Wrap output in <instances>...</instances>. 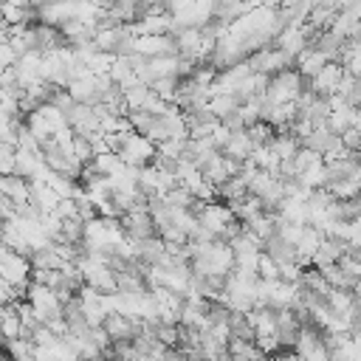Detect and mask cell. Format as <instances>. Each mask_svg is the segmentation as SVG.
I'll list each match as a JSON object with an SVG mask.
<instances>
[{"label":"cell","instance_id":"6da1fadb","mask_svg":"<svg viewBox=\"0 0 361 361\" xmlns=\"http://www.w3.org/2000/svg\"><path fill=\"white\" fill-rule=\"evenodd\" d=\"M155 152H158V144L155 141H149L147 135H141L135 130H127V135H124V141H121V147H118L116 155L127 166H147V164L155 161Z\"/></svg>","mask_w":361,"mask_h":361},{"label":"cell","instance_id":"7a4b0ae2","mask_svg":"<svg viewBox=\"0 0 361 361\" xmlns=\"http://www.w3.org/2000/svg\"><path fill=\"white\" fill-rule=\"evenodd\" d=\"M293 353L299 361H330V347L324 341V333L313 324H302L296 344H293Z\"/></svg>","mask_w":361,"mask_h":361},{"label":"cell","instance_id":"3957f363","mask_svg":"<svg viewBox=\"0 0 361 361\" xmlns=\"http://www.w3.org/2000/svg\"><path fill=\"white\" fill-rule=\"evenodd\" d=\"M25 302L34 307V313H37V319H39L42 324L51 322V319H56V316H62V302H59V296H56L48 285L28 282V288H25Z\"/></svg>","mask_w":361,"mask_h":361},{"label":"cell","instance_id":"277c9868","mask_svg":"<svg viewBox=\"0 0 361 361\" xmlns=\"http://www.w3.org/2000/svg\"><path fill=\"white\" fill-rule=\"evenodd\" d=\"M0 276H3L8 285L25 290L28 282H31V262H28V257L8 248V251L0 257Z\"/></svg>","mask_w":361,"mask_h":361},{"label":"cell","instance_id":"5b68a950","mask_svg":"<svg viewBox=\"0 0 361 361\" xmlns=\"http://www.w3.org/2000/svg\"><path fill=\"white\" fill-rule=\"evenodd\" d=\"M121 234L130 240V243H138V240H147L155 234V223L149 217L147 209H133L127 214H121Z\"/></svg>","mask_w":361,"mask_h":361},{"label":"cell","instance_id":"8992f818","mask_svg":"<svg viewBox=\"0 0 361 361\" xmlns=\"http://www.w3.org/2000/svg\"><path fill=\"white\" fill-rule=\"evenodd\" d=\"M344 73H347V68L330 59V62H324V65H322V71L310 79V90H313V93H319V96H336V90H338V85H341Z\"/></svg>","mask_w":361,"mask_h":361},{"label":"cell","instance_id":"52a82bcc","mask_svg":"<svg viewBox=\"0 0 361 361\" xmlns=\"http://www.w3.org/2000/svg\"><path fill=\"white\" fill-rule=\"evenodd\" d=\"M76 299H79V305H82V313H85L87 324H90V327H102V322H104V316H107L104 293H99V290L82 285V288L76 290Z\"/></svg>","mask_w":361,"mask_h":361},{"label":"cell","instance_id":"ba28073f","mask_svg":"<svg viewBox=\"0 0 361 361\" xmlns=\"http://www.w3.org/2000/svg\"><path fill=\"white\" fill-rule=\"evenodd\" d=\"M102 327L110 336V341H124V338H133L138 333L141 319H133V316H124V313H107Z\"/></svg>","mask_w":361,"mask_h":361},{"label":"cell","instance_id":"9c48e42d","mask_svg":"<svg viewBox=\"0 0 361 361\" xmlns=\"http://www.w3.org/2000/svg\"><path fill=\"white\" fill-rule=\"evenodd\" d=\"M0 195L11 200V206H23L31 200V189H28V178L23 175H0Z\"/></svg>","mask_w":361,"mask_h":361},{"label":"cell","instance_id":"30bf717a","mask_svg":"<svg viewBox=\"0 0 361 361\" xmlns=\"http://www.w3.org/2000/svg\"><path fill=\"white\" fill-rule=\"evenodd\" d=\"M251 152H254V141L248 138L245 130H234V133L228 135L226 147H223V155L231 158V161H237V164H245V161L251 158Z\"/></svg>","mask_w":361,"mask_h":361},{"label":"cell","instance_id":"8fae6325","mask_svg":"<svg viewBox=\"0 0 361 361\" xmlns=\"http://www.w3.org/2000/svg\"><path fill=\"white\" fill-rule=\"evenodd\" d=\"M268 147H271V152H274L279 161H285V158H293V152L299 149V138H296L290 130H276L274 138L268 141Z\"/></svg>","mask_w":361,"mask_h":361},{"label":"cell","instance_id":"7c38bea8","mask_svg":"<svg viewBox=\"0 0 361 361\" xmlns=\"http://www.w3.org/2000/svg\"><path fill=\"white\" fill-rule=\"evenodd\" d=\"M42 152H28V149H17L14 152V175L23 178H34L42 169Z\"/></svg>","mask_w":361,"mask_h":361},{"label":"cell","instance_id":"4fadbf2b","mask_svg":"<svg viewBox=\"0 0 361 361\" xmlns=\"http://www.w3.org/2000/svg\"><path fill=\"white\" fill-rule=\"evenodd\" d=\"M217 195L226 200V203H231V200H240V197H245L248 195V178L243 175V172H237V175H231L226 183H220L217 186Z\"/></svg>","mask_w":361,"mask_h":361},{"label":"cell","instance_id":"5bb4252c","mask_svg":"<svg viewBox=\"0 0 361 361\" xmlns=\"http://www.w3.org/2000/svg\"><path fill=\"white\" fill-rule=\"evenodd\" d=\"M257 276H259V279H279V265H276L265 251H259V259H257Z\"/></svg>","mask_w":361,"mask_h":361},{"label":"cell","instance_id":"9a60e30c","mask_svg":"<svg viewBox=\"0 0 361 361\" xmlns=\"http://www.w3.org/2000/svg\"><path fill=\"white\" fill-rule=\"evenodd\" d=\"M155 338H158L164 347H178V324H164V322H158V324H155Z\"/></svg>","mask_w":361,"mask_h":361},{"label":"cell","instance_id":"2e32d148","mask_svg":"<svg viewBox=\"0 0 361 361\" xmlns=\"http://www.w3.org/2000/svg\"><path fill=\"white\" fill-rule=\"evenodd\" d=\"M71 147H73V158H76L79 164H87V161L93 158V147H90V141H87L85 135H73Z\"/></svg>","mask_w":361,"mask_h":361},{"label":"cell","instance_id":"e0dca14e","mask_svg":"<svg viewBox=\"0 0 361 361\" xmlns=\"http://www.w3.org/2000/svg\"><path fill=\"white\" fill-rule=\"evenodd\" d=\"M302 262H279V279L282 282H299V276H302Z\"/></svg>","mask_w":361,"mask_h":361},{"label":"cell","instance_id":"ac0fdd59","mask_svg":"<svg viewBox=\"0 0 361 361\" xmlns=\"http://www.w3.org/2000/svg\"><path fill=\"white\" fill-rule=\"evenodd\" d=\"M0 361H11V358H8V353H0Z\"/></svg>","mask_w":361,"mask_h":361},{"label":"cell","instance_id":"d6986e66","mask_svg":"<svg viewBox=\"0 0 361 361\" xmlns=\"http://www.w3.org/2000/svg\"><path fill=\"white\" fill-rule=\"evenodd\" d=\"M3 3H6V0H0V6H3Z\"/></svg>","mask_w":361,"mask_h":361},{"label":"cell","instance_id":"ffe728a7","mask_svg":"<svg viewBox=\"0 0 361 361\" xmlns=\"http://www.w3.org/2000/svg\"><path fill=\"white\" fill-rule=\"evenodd\" d=\"M203 361H206V358H203ZM214 361H217V358H214Z\"/></svg>","mask_w":361,"mask_h":361},{"label":"cell","instance_id":"44dd1931","mask_svg":"<svg viewBox=\"0 0 361 361\" xmlns=\"http://www.w3.org/2000/svg\"><path fill=\"white\" fill-rule=\"evenodd\" d=\"M0 226H3V220H0Z\"/></svg>","mask_w":361,"mask_h":361},{"label":"cell","instance_id":"7402d4cb","mask_svg":"<svg viewBox=\"0 0 361 361\" xmlns=\"http://www.w3.org/2000/svg\"><path fill=\"white\" fill-rule=\"evenodd\" d=\"M113 361H116V358H113Z\"/></svg>","mask_w":361,"mask_h":361}]
</instances>
